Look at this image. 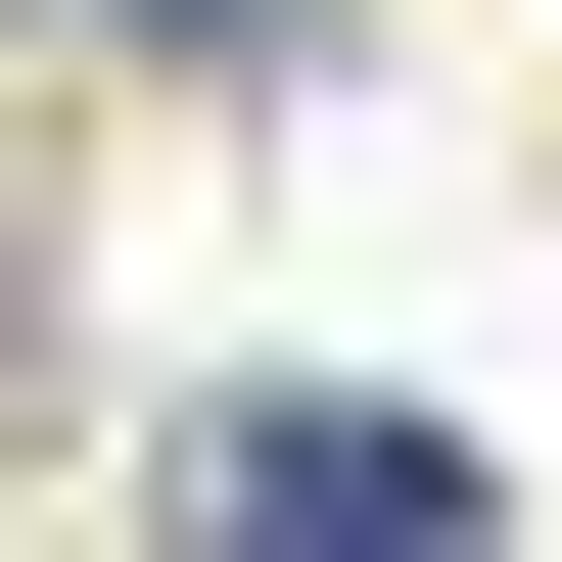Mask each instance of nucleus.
<instances>
[{
  "label": "nucleus",
  "instance_id": "obj_1",
  "mask_svg": "<svg viewBox=\"0 0 562 562\" xmlns=\"http://www.w3.org/2000/svg\"><path fill=\"white\" fill-rule=\"evenodd\" d=\"M188 562H469V422H375V375L188 422Z\"/></svg>",
  "mask_w": 562,
  "mask_h": 562
},
{
  "label": "nucleus",
  "instance_id": "obj_2",
  "mask_svg": "<svg viewBox=\"0 0 562 562\" xmlns=\"http://www.w3.org/2000/svg\"><path fill=\"white\" fill-rule=\"evenodd\" d=\"M140 47H281V0H140Z\"/></svg>",
  "mask_w": 562,
  "mask_h": 562
}]
</instances>
